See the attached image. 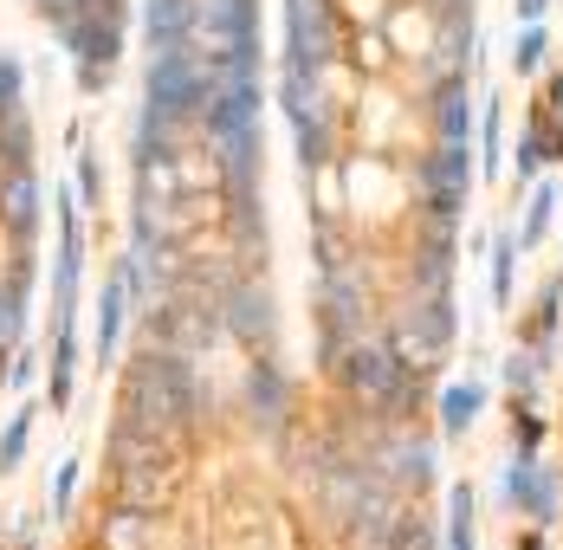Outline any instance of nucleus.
Masks as SVG:
<instances>
[{
  "label": "nucleus",
  "instance_id": "20e7f679",
  "mask_svg": "<svg viewBox=\"0 0 563 550\" xmlns=\"http://www.w3.org/2000/svg\"><path fill=\"white\" fill-rule=\"evenodd\" d=\"M98 324H104V350H111L117 324H123V285H111V292H104V318H98Z\"/></svg>",
  "mask_w": 563,
  "mask_h": 550
},
{
  "label": "nucleus",
  "instance_id": "f257e3e1",
  "mask_svg": "<svg viewBox=\"0 0 563 550\" xmlns=\"http://www.w3.org/2000/svg\"><path fill=\"white\" fill-rule=\"evenodd\" d=\"M150 33H156V53H181L201 26H195V0H150Z\"/></svg>",
  "mask_w": 563,
  "mask_h": 550
},
{
  "label": "nucleus",
  "instance_id": "423d86ee",
  "mask_svg": "<svg viewBox=\"0 0 563 550\" xmlns=\"http://www.w3.org/2000/svg\"><path fill=\"white\" fill-rule=\"evenodd\" d=\"M20 447H26V421H13V428H7V440H0V466H13V460H20Z\"/></svg>",
  "mask_w": 563,
  "mask_h": 550
},
{
  "label": "nucleus",
  "instance_id": "f03ea898",
  "mask_svg": "<svg viewBox=\"0 0 563 550\" xmlns=\"http://www.w3.org/2000/svg\"><path fill=\"white\" fill-rule=\"evenodd\" d=\"M221 305H227V324L240 330V337L266 343V330H273V311H266V298H260L253 285H233V292H227Z\"/></svg>",
  "mask_w": 563,
  "mask_h": 550
},
{
  "label": "nucleus",
  "instance_id": "7ed1b4c3",
  "mask_svg": "<svg viewBox=\"0 0 563 550\" xmlns=\"http://www.w3.org/2000/svg\"><path fill=\"white\" fill-rule=\"evenodd\" d=\"M395 46L401 53H428L434 46V13H395Z\"/></svg>",
  "mask_w": 563,
  "mask_h": 550
},
{
  "label": "nucleus",
  "instance_id": "39448f33",
  "mask_svg": "<svg viewBox=\"0 0 563 550\" xmlns=\"http://www.w3.org/2000/svg\"><path fill=\"white\" fill-rule=\"evenodd\" d=\"M466 408H479V388H453V395H448V428L466 421Z\"/></svg>",
  "mask_w": 563,
  "mask_h": 550
},
{
  "label": "nucleus",
  "instance_id": "0eeeda50",
  "mask_svg": "<svg viewBox=\"0 0 563 550\" xmlns=\"http://www.w3.org/2000/svg\"><path fill=\"white\" fill-rule=\"evenodd\" d=\"M538 53H544V33H525L518 40V65H538Z\"/></svg>",
  "mask_w": 563,
  "mask_h": 550
}]
</instances>
